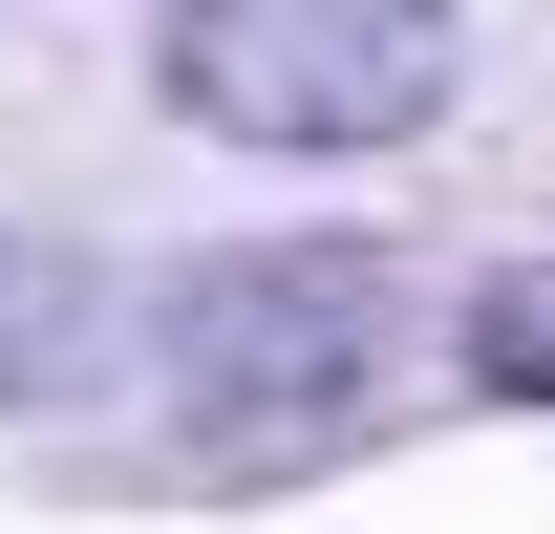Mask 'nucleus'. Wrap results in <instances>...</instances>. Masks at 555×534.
I'll return each instance as SVG.
<instances>
[{"label":"nucleus","instance_id":"obj_4","mask_svg":"<svg viewBox=\"0 0 555 534\" xmlns=\"http://www.w3.org/2000/svg\"><path fill=\"white\" fill-rule=\"evenodd\" d=\"M470 385H491V406H555V257L470 278Z\"/></svg>","mask_w":555,"mask_h":534},{"label":"nucleus","instance_id":"obj_2","mask_svg":"<svg viewBox=\"0 0 555 534\" xmlns=\"http://www.w3.org/2000/svg\"><path fill=\"white\" fill-rule=\"evenodd\" d=\"M150 86L214 150H406L449 107V0H171Z\"/></svg>","mask_w":555,"mask_h":534},{"label":"nucleus","instance_id":"obj_3","mask_svg":"<svg viewBox=\"0 0 555 534\" xmlns=\"http://www.w3.org/2000/svg\"><path fill=\"white\" fill-rule=\"evenodd\" d=\"M107 342H129V300L86 236H0V406H86Z\"/></svg>","mask_w":555,"mask_h":534},{"label":"nucleus","instance_id":"obj_1","mask_svg":"<svg viewBox=\"0 0 555 534\" xmlns=\"http://www.w3.org/2000/svg\"><path fill=\"white\" fill-rule=\"evenodd\" d=\"M363 385H385V257H343V236H235V257H193L150 300V406L214 470H278L321 428H363Z\"/></svg>","mask_w":555,"mask_h":534}]
</instances>
